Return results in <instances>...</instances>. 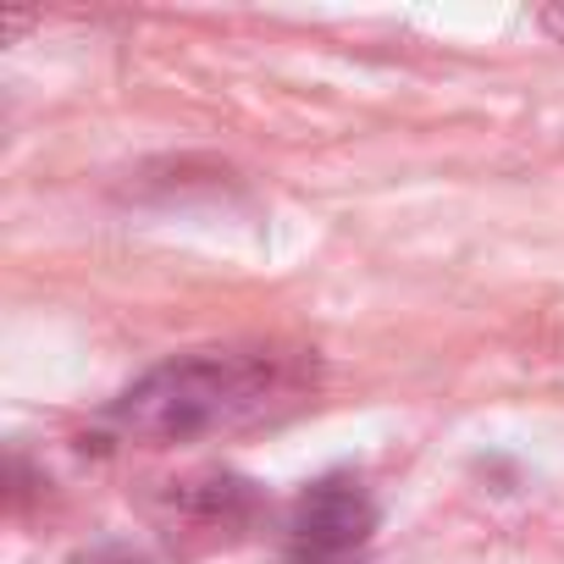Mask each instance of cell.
Instances as JSON below:
<instances>
[{
  "label": "cell",
  "mask_w": 564,
  "mask_h": 564,
  "mask_svg": "<svg viewBox=\"0 0 564 564\" xmlns=\"http://www.w3.org/2000/svg\"><path fill=\"white\" fill-rule=\"evenodd\" d=\"M536 23H542L547 34H558V40H564V12H558V7H547V12L536 18Z\"/></svg>",
  "instance_id": "cell-3"
},
{
  "label": "cell",
  "mask_w": 564,
  "mask_h": 564,
  "mask_svg": "<svg viewBox=\"0 0 564 564\" xmlns=\"http://www.w3.org/2000/svg\"><path fill=\"white\" fill-rule=\"evenodd\" d=\"M300 399V371L271 349H194L133 377L106 421L133 443H199L254 426Z\"/></svg>",
  "instance_id": "cell-1"
},
{
  "label": "cell",
  "mask_w": 564,
  "mask_h": 564,
  "mask_svg": "<svg viewBox=\"0 0 564 564\" xmlns=\"http://www.w3.org/2000/svg\"><path fill=\"white\" fill-rule=\"evenodd\" d=\"M377 531V498L355 476H322L289 509V553L294 564H338L360 553Z\"/></svg>",
  "instance_id": "cell-2"
}]
</instances>
